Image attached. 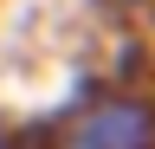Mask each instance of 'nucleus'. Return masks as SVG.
Listing matches in <instances>:
<instances>
[{"instance_id": "nucleus-1", "label": "nucleus", "mask_w": 155, "mask_h": 149, "mask_svg": "<svg viewBox=\"0 0 155 149\" xmlns=\"http://www.w3.org/2000/svg\"><path fill=\"white\" fill-rule=\"evenodd\" d=\"M26 149H155V91L91 84L45 130H32Z\"/></svg>"}, {"instance_id": "nucleus-2", "label": "nucleus", "mask_w": 155, "mask_h": 149, "mask_svg": "<svg viewBox=\"0 0 155 149\" xmlns=\"http://www.w3.org/2000/svg\"><path fill=\"white\" fill-rule=\"evenodd\" d=\"M97 7H116V13H136V7H149V0H97Z\"/></svg>"}, {"instance_id": "nucleus-3", "label": "nucleus", "mask_w": 155, "mask_h": 149, "mask_svg": "<svg viewBox=\"0 0 155 149\" xmlns=\"http://www.w3.org/2000/svg\"><path fill=\"white\" fill-rule=\"evenodd\" d=\"M0 149H13V136H7V123H0Z\"/></svg>"}]
</instances>
